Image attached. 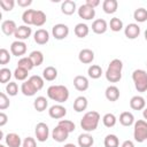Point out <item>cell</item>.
<instances>
[{"mask_svg": "<svg viewBox=\"0 0 147 147\" xmlns=\"http://www.w3.org/2000/svg\"><path fill=\"white\" fill-rule=\"evenodd\" d=\"M122 70H123V62L119 59H114L108 64L106 70V79L109 83H117L122 79Z\"/></svg>", "mask_w": 147, "mask_h": 147, "instance_id": "cell-1", "label": "cell"}, {"mask_svg": "<svg viewBox=\"0 0 147 147\" xmlns=\"http://www.w3.org/2000/svg\"><path fill=\"white\" fill-rule=\"evenodd\" d=\"M69 90L64 85H51L47 88V96L59 103H63L69 99Z\"/></svg>", "mask_w": 147, "mask_h": 147, "instance_id": "cell-2", "label": "cell"}, {"mask_svg": "<svg viewBox=\"0 0 147 147\" xmlns=\"http://www.w3.org/2000/svg\"><path fill=\"white\" fill-rule=\"evenodd\" d=\"M99 122H100V114L98 111L91 110L85 113V115L80 119V127L85 132H92L98 127Z\"/></svg>", "mask_w": 147, "mask_h": 147, "instance_id": "cell-3", "label": "cell"}, {"mask_svg": "<svg viewBox=\"0 0 147 147\" xmlns=\"http://www.w3.org/2000/svg\"><path fill=\"white\" fill-rule=\"evenodd\" d=\"M132 80L138 92L142 93L147 91V72L142 69H136L132 72Z\"/></svg>", "mask_w": 147, "mask_h": 147, "instance_id": "cell-4", "label": "cell"}, {"mask_svg": "<svg viewBox=\"0 0 147 147\" xmlns=\"http://www.w3.org/2000/svg\"><path fill=\"white\" fill-rule=\"evenodd\" d=\"M133 138L137 142H144L147 140V121L138 119L133 124Z\"/></svg>", "mask_w": 147, "mask_h": 147, "instance_id": "cell-5", "label": "cell"}, {"mask_svg": "<svg viewBox=\"0 0 147 147\" xmlns=\"http://www.w3.org/2000/svg\"><path fill=\"white\" fill-rule=\"evenodd\" d=\"M34 133H36V138L38 141L40 142H45L48 137H49V129H48V125L44 122H40L36 125L34 127Z\"/></svg>", "mask_w": 147, "mask_h": 147, "instance_id": "cell-6", "label": "cell"}, {"mask_svg": "<svg viewBox=\"0 0 147 147\" xmlns=\"http://www.w3.org/2000/svg\"><path fill=\"white\" fill-rule=\"evenodd\" d=\"M52 34L55 39L57 40H62V39H65L68 36H69V28L67 24H63V23H59V24H55L53 28H52Z\"/></svg>", "mask_w": 147, "mask_h": 147, "instance_id": "cell-7", "label": "cell"}, {"mask_svg": "<svg viewBox=\"0 0 147 147\" xmlns=\"http://www.w3.org/2000/svg\"><path fill=\"white\" fill-rule=\"evenodd\" d=\"M69 134L70 133L60 125H56L52 131V138L56 142H64L69 138Z\"/></svg>", "mask_w": 147, "mask_h": 147, "instance_id": "cell-8", "label": "cell"}, {"mask_svg": "<svg viewBox=\"0 0 147 147\" xmlns=\"http://www.w3.org/2000/svg\"><path fill=\"white\" fill-rule=\"evenodd\" d=\"M48 115H49V117H52L54 119H61L67 115V109L60 103L53 105L48 109Z\"/></svg>", "mask_w": 147, "mask_h": 147, "instance_id": "cell-9", "label": "cell"}, {"mask_svg": "<svg viewBox=\"0 0 147 147\" xmlns=\"http://www.w3.org/2000/svg\"><path fill=\"white\" fill-rule=\"evenodd\" d=\"M77 13H78V16L80 18L86 20V21H90V20L94 18V16H95V9L85 5V3L79 6V8L77 9Z\"/></svg>", "mask_w": 147, "mask_h": 147, "instance_id": "cell-10", "label": "cell"}, {"mask_svg": "<svg viewBox=\"0 0 147 147\" xmlns=\"http://www.w3.org/2000/svg\"><path fill=\"white\" fill-rule=\"evenodd\" d=\"M10 53L14 56H23L26 53V44L21 40H15L10 45Z\"/></svg>", "mask_w": 147, "mask_h": 147, "instance_id": "cell-11", "label": "cell"}, {"mask_svg": "<svg viewBox=\"0 0 147 147\" xmlns=\"http://www.w3.org/2000/svg\"><path fill=\"white\" fill-rule=\"evenodd\" d=\"M140 26L137 23H129L124 28V34L127 39H136L140 34Z\"/></svg>", "mask_w": 147, "mask_h": 147, "instance_id": "cell-12", "label": "cell"}, {"mask_svg": "<svg viewBox=\"0 0 147 147\" xmlns=\"http://www.w3.org/2000/svg\"><path fill=\"white\" fill-rule=\"evenodd\" d=\"M31 33H32V29L29 25H20V26H17L14 37L17 40L23 41L25 39H29V37L31 36Z\"/></svg>", "mask_w": 147, "mask_h": 147, "instance_id": "cell-13", "label": "cell"}, {"mask_svg": "<svg viewBox=\"0 0 147 147\" xmlns=\"http://www.w3.org/2000/svg\"><path fill=\"white\" fill-rule=\"evenodd\" d=\"M74 86L77 91L79 92H84L90 86V83H88V79L85 77V76H82V75H78L74 78Z\"/></svg>", "mask_w": 147, "mask_h": 147, "instance_id": "cell-14", "label": "cell"}, {"mask_svg": "<svg viewBox=\"0 0 147 147\" xmlns=\"http://www.w3.org/2000/svg\"><path fill=\"white\" fill-rule=\"evenodd\" d=\"M33 39L38 45H45L49 40V32L45 29H38L33 34Z\"/></svg>", "mask_w": 147, "mask_h": 147, "instance_id": "cell-15", "label": "cell"}, {"mask_svg": "<svg viewBox=\"0 0 147 147\" xmlns=\"http://www.w3.org/2000/svg\"><path fill=\"white\" fill-rule=\"evenodd\" d=\"M78 60H79V62H82L84 64H90L94 60V52L90 48H84L79 52Z\"/></svg>", "mask_w": 147, "mask_h": 147, "instance_id": "cell-16", "label": "cell"}, {"mask_svg": "<svg viewBox=\"0 0 147 147\" xmlns=\"http://www.w3.org/2000/svg\"><path fill=\"white\" fill-rule=\"evenodd\" d=\"M130 107L133 110H144L146 108V100L141 95H134L130 100Z\"/></svg>", "mask_w": 147, "mask_h": 147, "instance_id": "cell-17", "label": "cell"}, {"mask_svg": "<svg viewBox=\"0 0 147 147\" xmlns=\"http://www.w3.org/2000/svg\"><path fill=\"white\" fill-rule=\"evenodd\" d=\"M108 24L103 18H98L92 23V31L96 34H102L107 31Z\"/></svg>", "mask_w": 147, "mask_h": 147, "instance_id": "cell-18", "label": "cell"}, {"mask_svg": "<svg viewBox=\"0 0 147 147\" xmlns=\"http://www.w3.org/2000/svg\"><path fill=\"white\" fill-rule=\"evenodd\" d=\"M16 29H17V25L13 20H6L1 23V30L6 36L15 34Z\"/></svg>", "mask_w": 147, "mask_h": 147, "instance_id": "cell-19", "label": "cell"}, {"mask_svg": "<svg viewBox=\"0 0 147 147\" xmlns=\"http://www.w3.org/2000/svg\"><path fill=\"white\" fill-rule=\"evenodd\" d=\"M105 95H106V99L110 102H115L119 99V90L117 86L115 85H110L106 88L105 91Z\"/></svg>", "mask_w": 147, "mask_h": 147, "instance_id": "cell-20", "label": "cell"}, {"mask_svg": "<svg viewBox=\"0 0 147 147\" xmlns=\"http://www.w3.org/2000/svg\"><path fill=\"white\" fill-rule=\"evenodd\" d=\"M5 141H6V145L8 147H21L22 145V140H21V137L17 134V133H8L6 137H5Z\"/></svg>", "mask_w": 147, "mask_h": 147, "instance_id": "cell-21", "label": "cell"}, {"mask_svg": "<svg viewBox=\"0 0 147 147\" xmlns=\"http://www.w3.org/2000/svg\"><path fill=\"white\" fill-rule=\"evenodd\" d=\"M77 142H78L79 147H92L94 144V138L88 132H85V133H82L78 136Z\"/></svg>", "mask_w": 147, "mask_h": 147, "instance_id": "cell-22", "label": "cell"}, {"mask_svg": "<svg viewBox=\"0 0 147 147\" xmlns=\"http://www.w3.org/2000/svg\"><path fill=\"white\" fill-rule=\"evenodd\" d=\"M77 10L76 2L72 0H64L61 3V11L64 15H72Z\"/></svg>", "mask_w": 147, "mask_h": 147, "instance_id": "cell-23", "label": "cell"}, {"mask_svg": "<svg viewBox=\"0 0 147 147\" xmlns=\"http://www.w3.org/2000/svg\"><path fill=\"white\" fill-rule=\"evenodd\" d=\"M87 106H88V101H87V99H86L85 96H83V95L77 96V98L75 99V101H74V110H75L76 113H82V111L86 110Z\"/></svg>", "mask_w": 147, "mask_h": 147, "instance_id": "cell-24", "label": "cell"}, {"mask_svg": "<svg viewBox=\"0 0 147 147\" xmlns=\"http://www.w3.org/2000/svg\"><path fill=\"white\" fill-rule=\"evenodd\" d=\"M21 92H22L25 96H33L38 91H37L36 87L32 85V83L28 79V80H25V82L22 83V85H21Z\"/></svg>", "mask_w": 147, "mask_h": 147, "instance_id": "cell-25", "label": "cell"}, {"mask_svg": "<svg viewBox=\"0 0 147 147\" xmlns=\"http://www.w3.org/2000/svg\"><path fill=\"white\" fill-rule=\"evenodd\" d=\"M47 21V17H46V14L42 11V10H34V14H33V20H32V25L34 26H42Z\"/></svg>", "mask_w": 147, "mask_h": 147, "instance_id": "cell-26", "label": "cell"}, {"mask_svg": "<svg viewBox=\"0 0 147 147\" xmlns=\"http://www.w3.org/2000/svg\"><path fill=\"white\" fill-rule=\"evenodd\" d=\"M118 8L117 0H105L102 2V9L106 14H114Z\"/></svg>", "mask_w": 147, "mask_h": 147, "instance_id": "cell-27", "label": "cell"}, {"mask_svg": "<svg viewBox=\"0 0 147 147\" xmlns=\"http://www.w3.org/2000/svg\"><path fill=\"white\" fill-rule=\"evenodd\" d=\"M56 77H57V69L56 68H54L52 65H48V67H46L44 69V71H42V78L45 80L53 82V80L56 79Z\"/></svg>", "mask_w": 147, "mask_h": 147, "instance_id": "cell-28", "label": "cell"}, {"mask_svg": "<svg viewBox=\"0 0 147 147\" xmlns=\"http://www.w3.org/2000/svg\"><path fill=\"white\" fill-rule=\"evenodd\" d=\"M119 123L123 126H131L132 124H134V116L132 113L130 111H123L119 115Z\"/></svg>", "mask_w": 147, "mask_h": 147, "instance_id": "cell-29", "label": "cell"}, {"mask_svg": "<svg viewBox=\"0 0 147 147\" xmlns=\"http://www.w3.org/2000/svg\"><path fill=\"white\" fill-rule=\"evenodd\" d=\"M74 32H75L76 37H78V38H85V37H87V34L90 32V28L85 23H78V24H76Z\"/></svg>", "mask_w": 147, "mask_h": 147, "instance_id": "cell-30", "label": "cell"}, {"mask_svg": "<svg viewBox=\"0 0 147 147\" xmlns=\"http://www.w3.org/2000/svg\"><path fill=\"white\" fill-rule=\"evenodd\" d=\"M33 107H34V109L37 111L41 113V111L46 110V108L48 107V101H47V99L45 96H41V95L37 96L34 99V101H33Z\"/></svg>", "mask_w": 147, "mask_h": 147, "instance_id": "cell-31", "label": "cell"}, {"mask_svg": "<svg viewBox=\"0 0 147 147\" xmlns=\"http://www.w3.org/2000/svg\"><path fill=\"white\" fill-rule=\"evenodd\" d=\"M87 75L92 79H98L102 76V68L98 64H92L87 69Z\"/></svg>", "mask_w": 147, "mask_h": 147, "instance_id": "cell-32", "label": "cell"}, {"mask_svg": "<svg viewBox=\"0 0 147 147\" xmlns=\"http://www.w3.org/2000/svg\"><path fill=\"white\" fill-rule=\"evenodd\" d=\"M29 57H30V60L32 61V63H33L34 67H39V65H41L42 62H44V54H42L40 51H32V52L30 53Z\"/></svg>", "mask_w": 147, "mask_h": 147, "instance_id": "cell-33", "label": "cell"}, {"mask_svg": "<svg viewBox=\"0 0 147 147\" xmlns=\"http://www.w3.org/2000/svg\"><path fill=\"white\" fill-rule=\"evenodd\" d=\"M105 147H119V139L116 134H107L103 140Z\"/></svg>", "mask_w": 147, "mask_h": 147, "instance_id": "cell-34", "label": "cell"}, {"mask_svg": "<svg viewBox=\"0 0 147 147\" xmlns=\"http://www.w3.org/2000/svg\"><path fill=\"white\" fill-rule=\"evenodd\" d=\"M133 18L138 22V23H144L147 21V9L140 7L138 9L134 10L133 13Z\"/></svg>", "mask_w": 147, "mask_h": 147, "instance_id": "cell-35", "label": "cell"}, {"mask_svg": "<svg viewBox=\"0 0 147 147\" xmlns=\"http://www.w3.org/2000/svg\"><path fill=\"white\" fill-rule=\"evenodd\" d=\"M116 122H117V118H116V116H115L114 114H111V113H107V114H105L103 117H102V123H103V125H105L106 127H113V126H115Z\"/></svg>", "mask_w": 147, "mask_h": 147, "instance_id": "cell-36", "label": "cell"}, {"mask_svg": "<svg viewBox=\"0 0 147 147\" xmlns=\"http://www.w3.org/2000/svg\"><path fill=\"white\" fill-rule=\"evenodd\" d=\"M17 67L23 68V69L30 71L34 65H33V63H32V61L30 60L29 56H23V57H21V59L18 60V62H17Z\"/></svg>", "mask_w": 147, "mask_h": 147, "instance_id": "cell-37", "label": "cell"}, {"mask_svg": "<svg viewBox=\"0 0 147 147\" xmlns=\"http://www.w3.org/2000/svg\"><path fill=\"white\" fill-rule=\"evenodd\" d=\"M109 26H110V30L114 31V32H119L122 29H123V22L121 18L118 17H113L109 22Z\"/></svg>", "mask_w": 147, "mask_h": 147, "instance_id": "cell-38", "label": "cell"}, {"mask_svg": "<svg viewBox=\"0 0 147 147\" xmlns=\"http://www.w3.org/2000/svg\"><path fill=\"white\" fill-rule=\"evenodd\" d=\"M33 14H34V9H26L23 11L22 14V21L25 25H32V20H33Z\"/></svg>", "mask_w": 147, "mask_h": 147, "instance_id": "cell-39", "label": "cell"}, {"mask_svg": "<svg viewBox=\"0 0 147 147\" xmlns=\"http://www.w3.org/2000/svg\"><path fill=\"white\" fill-rule=\"evenodd\" d=\"M13 75H14L15 79L21 80V82H25V79L28 78L29 71H28V70H25V69H23V68L17 67V68L15 69V71H14V74H13Z\"/></svg>", "mask_w": 147, "mask_h": 147, "instance_id": "cell-40", "label": "cell"}, {"mask_svg": "<svg viewBox=\"0 0 147 147\" xmlns=\"http://www.w3.org/2000/svg\"><path fill=\"white\" fill-rule=\"evenodd\" d=\"M11 78V71L8 68H1L0 69V83L1 84H8Z\"/></svg>", "mask_w": 147, "mask_h": 147, "instance_id": "cell-41", "label": "cell"}, {"mask_svg": "<svg viewBox=\"0 0 147 147\" xmlns=\"http://www.w3.org/2000/svg\"><path fill=\"white\" fill-rule=\"evenodd\" d=\"M29 80L32 83V85L36 87V90L37 91H40L42 87H44V78L42 77H40V76H38V75H33V76H31L30 78H29Z\"/></svg>", "mask_w": 147, "mask_h": 147, "instance_id": "cell-42", "label": "cell"}, {"mask_svg": "<svg viewBox=\"0 0 147 147\" xmlns=\"http://www.w3.org/2000/svg\"><path fill=\"white\" fill-rule=\"evenodd\" d=\"M57 125H60V126H62L63 129H65L69 133H71V132H74V131L76 130L75 123H74L72 121H69V119H60L59 123H57Z\"/></svg>", "mask_w": 147, "mask_h": 147, "instance_id": "cell-43", "label": "cell"}, {"mask_svg": "<svg viewBox=\"0 0 147 147\" xmlns=\"http://www.w3.org/2000/svg\"><path fill=\"white\" fill-rule=\"evenodd\" d=\"M6 92L9 96H15L17 95L18 93V86L15 82H9L7 85H6Z\"/></svg>", "mask_w": 147, "mask_h": 147, "instance_id": "cell-44", "label": "cell"}, {"mask_svg": "<svg viewBox=\"0 0 147 147\" xmlns=\"http://www.w3.org/2000/svg\"><path fill=\"white\" fill-rule=\"evenodd\" d=\"M10 61V54L6 48L0 49V64H7Z\"/></svg>", "mask_w": 147, "mask_h": 147, "instance_id": "cell-45", "label": "cell"}, {"mask_svg": "<svg viewBox=\"0 0 147 147\" xmlns=\"http://www.w3.org/2000/svg\"><path fill=\"white\" fill-rule=\"evenodd\" d=\"M0 6L5 11H10L13 10L15 6V1L14 0H0Z\"/></svg>", "mask_w": 147, "mask_h": 147, "instance_id": "cell-46", "label": "cell"}, {"mask_svg": "<svg viewBox=\"0 0 147 147\" xmlns=\"http://www.w3.org/2000/svg\"><path fill=\"white\" fill-rule=\"evenodd\" d=\"M9 106H10V101H9L8 96L3 92H1L0 93V110H5Z\"/></svg>", "mask_w": 147, "mask_h": 147, "instance_id": "cell-47", "label": "cell"}, {"mask_svg": "<svg viewBox=\"0 0 147 147\" xmlns=\"http://www.w3.org/2000/svg\"><path fill=\"white\" fill-rule=\"evenodd\" d=\"M22 147H37V142L34 140V138L32 137H26L23 142H22Z\"/></svg>", "mask_w": 147, "mask_h": 147, "instance_id": "cell-48", "label": "cell"}, {"mask_svg": "<svg viewBox=\"0 0 147 147\" xmlns=\"http://www.w3.org/2000/svg\"><path fill=\"white\" fill-rule=\"evenodd\" d=\"M8 122V116L5 113H0V126H5Z\"/></svg>", "mask_w": 147, "mask_h": 147, "instance_id": "cell-49", "label": "cell"}, {"mask_svg": "<svg viewBox=\"0 0 147 147\" xmlns=\"http://www.w3.org/2000/svg\"><path fill=\"white\" fill-rule=\"evenodd\" d=\"M85 5H87V6L92 7V8H95V7H98L100 5V0H86Z\"/></svg>", "mask_w": 147, "mask_h": 147, "instance_id": "cell-50", "label": "cell"}, {"mask_svg": "<svg viewBox=\"0 0 147 147\" xmlns=\"http://www.w3.org/2000/svg\"><path fill=\"white\" fill-rule=\"evenodd\" d=\"M31 3H32L31 0H17V5H18L20 7H28V6H30Z\"/></svg>", "mask_w": 147, "mask_h": 147, "instance_id": "cell-51", "label": "cell"}, {"mask_svg": "<svg viewBox=\"0 0 147 147\" xmlns=\"http://www.w3.org/2000/svg\"><path fill=\"white\" fill-rule=\"evenodd\" d=\"M121 147H134V144H133V141H131V140H125V141L122 144Z\"/></svg>", "mask_w": 147, "mask_h": 147, "instance_id": "cell-52", "label": "cell"}, {"mask_svg": "<svg viewBox=\"0 0 147 147\" xmlns=\"http://www.w3.org/2000/svg\"><path fill=\"white\" fill-rule=\"evenodd\" d=\"M142 116H144V118L147 121V107H146V108L142 110Z\"/></svg>", "mask_w": 147, "mask_h": 147, "instance_id": "cell-53", "label": "cell"}, {"mask_svg": "<svg viewBox=\"0 0 147 147\" xmlns=\"http://www.w3.org/2000/svg\"><path fill=\"white\" fill-rule=\"evenodd\" d=\"M63 147H77V146H76L75 144H70V142H69V144H65Z\"/></svg>", "mask_w": 147, "mask_h": 147, "instance_id": "cell-54", "label": "cell"}, {"mask_svg": "<svg viewBox=\"0 0 147 147\" xmlns=\"http://www.w3.org/2000/svg\"><path fill=\"white\" fill-rule=\"evenodd\" d=\"M144 36H145V40L147 41V29L145 30V32H144Z\"/></svg>", "mask_w": 147, "mask_h": 147, "instance_id": "cell-55", "label": "cell"}, {"mask_svg": "<svg viewBox=\"0 0 147 147\" xmlns=\"http://www.w3.org/2000/svg\"><path fill=\"white\" fill-rule=\"evenodd\" d=\"M0 147H6V146L5 145H0Z\"/></svg>", "mask_w": 147, "mask_h": 147, "instance_id": "cell-56", "label": "cell"}, {"mask_svg": "<svg viewBox=\"0 0 147 147\" xmlns=\"http://www.w3.org/2000/svg\"><path fill=\"white\" fill-rule=\"evenodd\" d=\"M146 65H147V62H146Z\"/></svg>", "mask_w": 147, "mask_h": 147, "instance_id": "cell-57", "label": "cell"}]
</instances>
